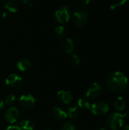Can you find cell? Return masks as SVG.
<instances>
[{
    "label": "cell",
    "mask_w": 129,
    "mask_h": 130,
    "mask_svg": "<svg viewBox=\"0 0 129 130\" xmlns=\"http://www.w3.org/2000/svg\"><path fill=\"white\" fill-rule=\"evenodd\" d=\"M62 48L66 53H71L75 50V44L71 38L66 39L62 43Z\"/></svg>",
    "instance_id": "5bb4252c"
},
{
    "label": "cell",
    "mask_w": 129,
    "mask_h": 130,
    "mask_svg": "<svg viewBox=\"0 0 129 130\" xmlns=\"http://www.w3.org/2000/svg\"><path fill=\"white\" fill-rule=\"evenodd\" d=\"M61 130H77L76 126L71 123H65L62 126Z\"/></svg>",
    "instance_id": "44dd1931"
},
{
    "label": "cell",
    "mask_w": 129,
    "mask_h": 130,
    "mask_svg": "<svg viewBox=\"0 0 129 130\" xmlns=\"http://www.w3.org/2000/svg\"><path fill=\"white\" fill-rule=\"evenodd\" d=\"M57 97H58V99L65 104H70L71 101H72V99H73V97H72V94H71V92L68 91H59L57 94Z\"/></svg>",
    "instance_id": "30bf717a"
},
{
    "label": "cell",
    "mask_w": 129,
    "mask_h": 130,
    "mask_svg": "<svg viewBox=\"0 0 129 130\" xmlns=\"http://www.w3.org/2000/svg\"><path fill=\"white\" fill-rule=\"evenodd\" d=\"M19 127L21 130H33L34 124L29 120H22L19 123Z\"/></svg>",
    "instance_id": "2e32d148"
},
{
    "label": "cell",
    "mask_w": 129,
    "mask_h": 130,
    "mask_svg": "<svg viewBox=\"0 0 129 130\" xmlns=\"http://www.w3.org/2000/svg\"><path fill=\"white\" fill-rule=\"evenodd\" d=\"M80 114V111L78 107H72L68 109V117L71 119H76Z\"/></svg>",
    "instance_id": "ac0fdd59"
},
{
    "label": "cell",
    "mask_w": 129,
    "mask_h": 130,
    "mask_svg": "<svg viewBox=\"0 0 129 130\" xmlns=\"http://www.w3.org/2000/svg\"><path fill=\"white\" fill-rule=\"evenodd\" d=\"M5 84L12 88H16L22 84V78L17 74H11L5 79Z\"/></svg>",
    "instance_id": "9c48e42d"
},
{
    "label": "cell",
    "mask_w": 129,
    "mask_h": 130,
    "mask_svg": "<svg viewBox=\"0 0 129 130\" xmlns=\"http://www.w3.org/2000/svg\"><path fill=\"white\" fill-rule=\"evenodd\" d=\"M75 24L78 27H84L88 21V14L84 10H78L73 15Z\"/></svg>",
    "instance_id": "5b68a950"
},
{
    "label": "cell",
    "mask_w": 129,
    "mask_h": 130,
    "mask_svg": "<svg viewBox=\"0 0 129 130\" xmlns=\"http://www.w3.org/2000/svg\"><path fill=\"white\" fill-rule=\"evenodd\" d=\"M46 130H50L49 129H46Z\"/></svg>",
    "instance_id": "4dcf8cb0"
},
{
    "label": "cell",
    "mask_w": 129,
    "mask_h": 130,
    "mask_svg": "<svg viewBox=\"0 0 129 130\" xmlns=\"http://www.w3.org/2000/svg\"><path fill=\"white\" fill-rule=\"evenodd\" d=\"M128 0H116L111 6H110V9L111 10H116L117 8L122 6L123 5H125Z\"/></svg>",
    "instance_id": "d6986e66"
},
{
    "label": "cell",
    "mask_w": 129,
    "mask_h": 130,
    "mask_svg": "<svg viewBox=\"0 0 129 130\" xmlns=\"http://www.w3.org/2000/svg\"><path fill=\"white\" fill-rule=\"evenodd\" d=\"M64 31H65V27L62 25L60 26H58L56 29H55V34H56V36L58 37H61L64 34Z\"/></svg>",
    "instance_id": "7402d4cb"
},
{
    "label": "cell",
    "mask_w": 129,
    "mask_h": 130,
    "mask_svg": "<svg viewBox=\"0 0 129 130\" xmlns=\"http://www.w3.org/2000/svg\"><path fill=\"white\" fill-rule=\"evenodd\" d=\"M91 111L94 115L97 116H102L106 114L109 110V106L106 102L104 101H97L94 103L91 107H90Z\"/></svg>",
    "instance_id": "277c9868"
},
{
    "label": "cell",
    "mask_w": 129,
    "mask_h": 130,
    "mask_svg": "<svg viewBox=\"0 0 129 130\" xmlns=\"http://www.w3.org/2000/svg\"><path fill=\"white\" fill-rule=\"evenodd\" d=\"M124 130H129V125L125 126V128H124Z\"/></svg>",
    "instance_id": "83f0119b"
},
{
    "label": "cell",
    "mask_w": 129,
    "mask_h": 130,
    "mask_svg": "<svg viewBox=\"0 0 129 130\" xmlns=\"http://www.w3.org/2000/svg\"><path fill=\"white\" fill-rule=\"evenodd\" d=\"M19 102L21 106L26 109V110H30L32 109L36 103V100L34 97L31 94H23L20 97Z\"/></svg>",
    "instance_id": "8992f818"
},
{
    "label": "cell",
    "mask_w": 129,
    "mask_h": 130,
    "mask_svg": "<svg viewBox=\"0 0 129 130\" xmlns=\"http://www.w3.org/2000/svg\"><path fill=\"white\" fill-rule=\"evenodd\" d=\"M97 130H106L104 128H100V129H98Z\"/></svg>",
    "instance_id": "f546056e"
},
{
    "label": "cell",
    "mask_w": 129,
    "mask_h": 130,
    "mask_svg": "<svg viewBox=\"0 0 129 130\" xmlns=\"http://www.w3.org/2000/svg\"><path fill=\"white\" fill-rule=\"evenodd\" d=\"M80 2L84 5H88L90 2V0H80Z\"/></svg>",
    "instance_id": "484cf974"
},
{
    "label": "cell",
    "mask_w": 129,
    "mask_h": 130,
    "mask_svg": "<svg viewBox=\"0 0 129 130\" xmlns=\"http://www.w3.org/2000/svg\"><path fill=\"white\" fill-rule=\"evenodd\" d=\"M126 114H121L119 113H114L110 114L107 118V125L113 130H117L123 125L124 117Z\"/></svg>",
    "instance_id": "7a4b0ae2"
},
{
    "label": "cell",
    "mask_w": 129,
    "mask_h": 130,
    "mask_svg": "<svg viewBox=\"0 0 129 130\" xmlns=\"http://www.w3.org/2000/svg\"><path fill=\"white\" fill-rule=\"evenodd\" d=\"M102 92L101 86L98 83H93L87 90L86 97L90 99L97 98Z\"/></svg>",
    "instance_id": "ba28073f"
},
{
    "label": "cell",
    "mask_w": 129,
    "mask_h": 130,
    "mask_svg": "<svg viewBox=\"0 0 129 130\" xmlns=\"http://www.w3.org/2000/svg\"><path fill=\"white\" fill-rule=\"evenodd\" d=\"M4 8L9 11L10 12L15 13L18 11L19 9V5L17 2L14 0H8L5 2L4 4Z\"/></svg>",
    "instance_id": "4fadbf2b"
},
{
    "label": "cell",
    "mask_w": 129,
    "mask_h": 130,
    "mask_svg": "<svg viewBox=\"0 0 129 130\" xmlns=\"http://www.w3.org/2000/svg\"><path fill=\"white\" fill-rule=\"evenodd\" d=\"M4 104H5V103L3 102V101H2V100L0 99V110L3 109V107H4Z\"/></svg>",
    "instance_id": "4316f807"
},
{
    "label": "cell",
    "mask_w": 129,
    "mask_h": 130,
    "mask_svg": "<svg viewBox=\"0 0 129 130\" xmlns=\"http://www.w3.org/2000/svg\"><path fill=\"white\" fill-rule=\"evenodd\" d=\"M55 16L59 23H67L71 18V9L66 5H62L56 11Z\"/></svg>",
    "instance_id": "3957f363"
},
{
    "label": "cell",
    "mask_w": 129,
    "mask_h": 130,
    "mask_svg": "<svg viewBox=\"0 0 129 130\" xmlns=\"http://www.w3.org/2000/svg\"><path fill=\"white\" fill-rule=\"evenodd\" d=\"M114 106L117 110L122 111V110H124V109L126 106V101L122 97H119L114 101Z\"/></svg>",
    "instance_id": "9a60e30c"
},
{
    "label": "cell",
    "mask_w": 129,
    "mask_h": 130,
    "mask_svg": "<svg viewBox=\"0 0 129 130\" xmlns=\"http://www.w3.org/2000/svg\"><path fill=\"white\" fill-rule=\"evenodd\" d=\"M128 80L127 77L120 72L110 73L106 78L108 88L113 92H122L127 88Z\"/></svg>",
    "instance_id": "6da1fadb"
},
{
    "label": "cell",
    "mask_w": 129,
    "mask_h": 130,
    "mask_svg": "<svg viewBox=\"0 0 129 130\" xmlns=\"http://www.w3.org/2000/svg\"><path fill=\"white\" fill-rule=\"evenodd\" d=\"M30 67H31V62L30 61V59H28L27 58L21 59L17 63V68L21 72L27 71Z\"/></svg>",
    "instance_id": "8fae6325"
},
{
    "label": "cell",
    "mask_w": 129,
    "mask_h": 130,
    "mask_svg": "<svg viewBox=\"0 0 129 130\" xmlns=\"http://www.w3.org/2000/svg\"><path fill=\"white\" fill-rule=\"evenodd\" d=\"M20 113L18 110L14 107H11L8 109L6 113H5V119L7 123L10 124L14 123L19 118Z\"/></svg>",
    "instance_id": "52a82bcc"
},
{
    "label": "cell",
    "mask_w": 129,
    "mask_h": 130,
    "mask_svg": "<svg viewBox=\"0 0 129 130\" xmlns=\"http://www.w3.org/2000/svg\"><path fill=\"white\" fill-rule=\"evenodd\" d=\"M71 60L75 65H78L80 63V58L77 54H72L71 56Z\"/></svg>",
    "instance_id": "603a6c76"
},
{
    "label": "cell",
    "mask_w": 129,
    "mask_h": 130,
    "mask_svg": "<svg viewBox=\"0 0 129 130\" xmlns=\"http://www.w3.org/2000/svg\"><path fill=\"white\" fill-rule=\"evenodd\" d=\"M6 130H21V128L19 126H8Z\"/></svg>",
    "instance_id": "d4e9b609"
},
{
    "label": "cell",
    "mask_w": 129,
    "mask_h": 130,
    "mask_svg": "<svg viewBox=\"0 0 129 130\" xmlns=\"http://www.w3.org/2000/svg\"><path fill=\"white\" fill-rule=\"evenodd\" d=\"M22 2L28 7H31L33 5V0H22Z\"/></svg>",
    "instance_id": "cb8c5ba5"
},
{
    "label": "cell",
    "mask_w": 129,
    "mask_h": 130,
    "mask_svg": "<svg viewBox=\"0 0 129 130\" xmlns=\"http://www.w3.org/2000/svg\"><path fill=\"white\" fill-rule=\"evenodd\" d=\"M7 15V13L6 12H4L3 13V14H2V16H3V18H5V16Z\"/></svg>",
    "instance_id": "f1b7e54d"
},
{
    "label": "cell",
    "mask_w": 129,
    "mask_h": 130,
    "mask_svg": "<svg viewBox=\"0 0 129 130\" xmlns=\"http://www.w3.org/2000/svg\"><path fill=\"white\" fill-rule=\"evenodd\" d=\"M52 115L57 120H63L67 118L68 113L59 107H54L52 110Z\"/></svg>",
    "instance_id": "7c38bea8"
},
{
    "label": "cell",
    "mask_w": 129,
    "mask_h": 130,
    "mask_svg": "<svg viewBox=\"0 0 129 130\" xmlns=\"http://www.w3.org/2000/svg\"><path fill=\"white\" fill-rule=\"evenodd\" d=\"M15 99H16V98H15V96L14 94H8L5 98V104H6L7 105H12L14 103Z\"/></svg>",
    "instance_id": "ffe728a7"
},
{
    "label": "cell",
    "mask_w": 129,
    "mask_h": 130,
    "mask_svg": "<svg viewBox=\"0 0 129 130\" xmlns=\"http://www.w3.org/2000/svg\"><path fill=\"white\" fill-rule=\"evenodd\" d=\"M78 107L83 110H90V102L86 100V99H84V98H80L78 101Z\"/></svg>",
    "instance_id": "e0dca14e"
}]
</instances>
